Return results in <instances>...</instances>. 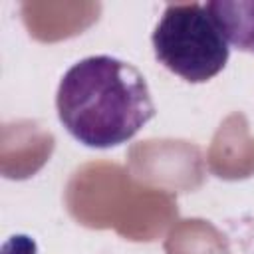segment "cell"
Wrapping results in <instances>:
<instances>
[{"instance_id": "7a4b0ae2", "label": "cell", "mask_w": 254, "mask_h": 254, "mask_svg": "<svg viewBox=\"0 0 254 254\" xmlns=\"http://www.w3.org/2000/svg\"><path fill=\"white\" fill-rule=\"evenodd\" d=\"M153 52L175 75L204 83L218 75L230 56V44L206 4H169L151 36Z\"/></svg>"}, {"instance_id": "6da1fadb", "label": "cell", "mask_w": 254, "mask_h": 254, "mask_svg": "<svg viewBox=\"0 0 254 254\" xmlns=\"http://www.w3.org/2000/svg\"><path fill=\"white\" fill-rule=\"evenodd\" d=\"M56 107L65 131L93 149L127 143L155 117L143 73L113 56L73 64L58 85Z\"/></svg>"}, {"instance_id": "3957f363", "label": "cell", "mask_w": 254, "mask_h": 254, "mask_svg": "<svg viewBox=\"0 0 254 254\" xmlns=\"http://www.w3.org/2000/svg\"><path fill=\"white\" fill-rule=\"evenodd\" d=\"M206 8L218 22L228 44L254 54V0H214Z\"/></svg>"}]
</instances>
